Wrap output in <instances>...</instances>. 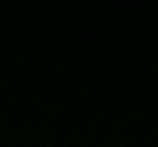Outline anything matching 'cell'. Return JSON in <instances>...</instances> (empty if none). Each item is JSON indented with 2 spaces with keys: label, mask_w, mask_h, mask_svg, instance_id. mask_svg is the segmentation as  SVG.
Masks as SVG:
<instances>
[]
</instances>
